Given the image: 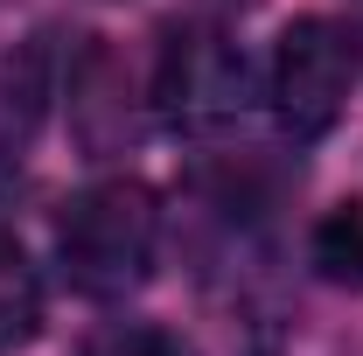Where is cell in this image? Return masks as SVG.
<instances>
[{
	"label": "cell",
	"instance_id": "obj_6",
	"mask_svg": "<svg viewBox=\"0 0 363 356\" xmlns=\"http://www.w3.org/2000/svg\"><path fill=\"white\" fill-rule=\"evenodd\" d=\"M315 259L328 279H350L363 287V203H335L315 230Z\"/></svg>",
	"mask_w": 363,
	"mask_h": 356
},
{
	"label": "cell",
	"instance_id": "obj_5",
	"mask_svg": "<svg viewBox=\"0 0 363 356\" xmlns=\"http://www.w3.org/2000/svg\"><path fill=\"white\" fill-rule=\"evenodd\" d=\"M35 328H43V279L28 266V252L0 230V350L35 343Z\"/></svg>",
	"mask_w": 363,
	"mask_h": 356
},
{
	"label": "cell",
	"instance_id": "obj_1",
	"mask_svg": "<svg viewBox=\"0 0 363 356\" xmlns=\"http://www.w3.org/2000/svg\"><path fill=\"white\" fill-rule=\"evenodd\" d=\"M161 252V210L147 196V182H91L84 196L63 203L56 217V259L70 272V287L91 301H119L154 272Z\"/></svg>",
	"mask_w": 363,
	"mask_h": 356
},
{
	"label": "cell",
	"instance_id": "obj_7",
	"mask_svg": "<svg viewBox=\"0 0 363 356\" xmlns=\"http://www.w3.org/2000/svg\"><path fill=\"white\" fill-rule=\"evenodd\" d=\"M84 356H189V350H182V335L154 328V321H119V328H105Z\"/></svg>",
	"mask_w": 363,
	"mask_h": 356
},
{
	"label": "cell",
	"instance_id": "obj_4",
	"mask_svg": "<svg viewBox=\"0 0 363 356\" xmlns=\"http://www.w3.org/2000/svg\"><path fill=\"white\" fill-rule=\"evenodd\" d=\"M70 133L84 140V154H119L133 140V77L105 43L70 77Z\"/></svg>",
	"mask_w": 363,
	"mask_h": 356
},
{
	"label": "cell",
	"instance_id": "obj_2",
	"mask_svg": "<svg viewBox=\"0 0 363 356\" xmlns=\"http://www.w3.org/2000/svg\"><path fill=\"white\" fill-rule=\"evenodd\" d=\"M350 84H357V28L328 21V14H301L279 28L272 43V112L279 126L301 140L328 133L350 105Z\"/></svg>",
	"mask_w": 363,
	"mask_h": 356
},
{
	"label": "cell",
	"instance_id": "obj_8",
	"mask_svg": "<svg viewBox=\"0 0 363 356\" xmlns=\"http://www.w3.org/2000/svg\"><path fill=\"white\" fill-rule=\"evenodd\" d=\"M357 7H363V0H357Z\"/></svg>",
	"mask_w": 363,
	"mask_h": 356
},
{
	"label": "cell",
	"instance_id": "obj_3",
	"mask_svg": "<svg viewBox=\"0 0 363 356\" xmlns=\"http://www.w3.org/2000/svg\"><path fill=\"white\" fill-rule=\"evenodd\" d=\"M161 112L189 126V133H210L230 126L245 112V49L217 35V28H175L161 49V77H154Z\"/></svg>",
	"mask_w": 363,
	"mask_h": 356
}]
</instances>
